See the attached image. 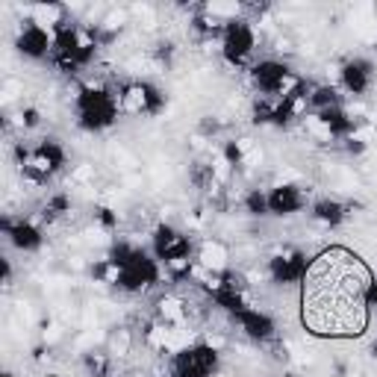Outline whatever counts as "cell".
Here are the masks:
<instances>
[{"instance_id": "obj_7", "label": "cell", "mask_w": 377, "mask_h": 377, "mask_svg": "<svg viewBox=\"0 0 377 377\" xmlns=\"http://www.w3.org/2000/svg\"><path fill=\"white\" fill-rule=\"evenodd\" d=\"M239 321L245 324V330L251 333V336H260V339H265V336H271V321L265 319V315H260V313L239 310Z\"/></svg>"}, {"instance_id": "obj_3", "label": "cell", "mask_w": 377, "mask_h": 377, "mask_svg": "<svg viewBox=\"0 0 377 377\" xmlns=\"http://www.w3.org/2000/svg\"><path fill=\"white\" fill-rule=\"evenodd\" d=\"M197 260H201V265L206 271L221 274L227 269V260H230V251H227L221 242H204L201 251H197Z\"/></svg>"}, {"instance_id": "obj_17", "label": "cell", "mask_w": 377, "mask_h": 377, "mask_svg": "<svg viewBox=\"0 0 377 377\" xmlns=\"http://www.w3.org/2000/svg\"><path fill=\"white\" fill-rule=\"evenodd\" d=\"M374 356H377V345H374Z\"/></svg>"}, {"instance_id": "obj_15", "label": "cell", "mask_w": 377, "mask_h": 377, "mask_svg": "<svg viewBox=\"0 0 377 377\" xmlns=\"http://www.w3.org/2000/svg\"><path fill=\"white\" fill-rule=\"evenodd\" d=\"M247 210H251V212H256V215H260V212H265V197H263L260 192H254L251 197H247Z\"/></svg>"}, {"instance_id": "obj_11", "label": "cell", "mask_w": 377, "mask_h": 377, "mask_svg": "<svg viewBox=\"0 0 377 377\" xmlns=\"http://www.w3.org/2000/svg\"><path fill=\"white\" fill-rule=\"evenodd\" d=\"M342 80H345V86H348L354 95H360L363 88H365V65L351 62V65L342 71Z\"/></svg>"}, {"instance_id": "obj_13", "label": "cell", "mask_w": 377, "mask_h": 377, "mask_svg": "<svg viewBox=\"0 0 377 377\" xmlns=\"http://www.w3.org/2000/svg\"><path fill=\"white\" fill-rule=\"evenodd\" d=\"M315 218L324 224H336L342 218V206L336 201H321V204H315Z\"/></svg>"}, {"instance_id": "obj_4", "label": "cell", "mask_w": 377, "mask_h": 377, "mask_svg": "<svg viewBox=\"0 0 377 377\" xmlns=\"http://www.w3.org/2000/svg\"><path fill=\"white\" fill-rule=\"evenodd\" d=\"M154 101V95H151V88H145V86H127L124 88V95H121V109L127 115H142L147 106H151Z\"/></svg>"}, {"instance_id": "obj_10", "label": "cell", "mask_w": 377, "mask_h": 377, "mask_svg": "<svg viewBox=\"0 0 377 377\" xmlns=\"http://www.w3.org/2000/svg\"><path fill=\"white\" fill-rule=\"evenodd\" d=\"M160 313H162L165 324H183L186 321V304L180 301V297H162Z\"/></svg>"}, {"instance_id": "obj_1", "label": "cell", "mask_w": 377, "mask_h": 377, "mask_svg": "<svg viewBox=\"0 0 377 377\" xmlns=\"http://www.w3.org/2000/svg\"><path fill=\"white\" fill-rule=\"evenodd\" d=\"M374 274L360 254L345 245L319 251L301 277V324L319 339H360L372 321Z\"/></svg>"}, {"instance_id": "obj_2", "label": "cell", "mask_w": 377, "mask_h": 377, "mask_svg": "<svg viewBox=\"0 0 377 377\" xmlns=\"http://www.w3.org/2000/svg\"><path fill=\"white\" fill-rule=\"evenodd\" d=\"M215 365V351L210 348H192V351H180L174 363L177 377H206Z\"/></svg>"}, {"instance_id": "obj_18", "label": "cell", "mask_w": 377, "mask_h": 377, "mask_svg": "<svg viewBox=\"0 0 377 377\" xmlns=\"http://www.w3.org/2000/svg\"><path fill=\"white\" fill-rule=\"evenodd\" d=\"M47 377H56V374H47Z\"/></svg>"}, {"instance_id": "obj_12", "label": "cell", "mask_w": 377, "mask_h": 377, "mask_svg": "<svg viewBox=\"0 0 377 377\" xmlns=\"http://www.w3.org/2000/svg\"><path fill=\"white\" fill-rule=\"evenodd\" d=\"M12 239H15L18 247H36L38 242H42V239H38V230L33 224H18L12 230Z\"/></svg>"}, {"instance_id": "obj_8", "label": "cell", "mask_w": 377, "mask_h": 377, "mask_svg": "<svg viewBox=\"0 0 377 377\" xmlns=\"http://www.w3.org/2000/svg\"><path fill=\"white\" fill-rule=\"evenodd\" d=\"M33 18H36V27L45 29V33H51L56 24H62V9L59 6H33Z\"/></svg>"}, {"instance_id": "obj_9", "label": "cell", "mask_w": 377, "mask_h": 377, "mask_svg": "<svg viewBox=\"0 0 377 377\" xmlns=\"http://www.w3.org/2000/svg\"><path fill=\"white\" fill-rule=\"evenodd\" d=\"M47 42H51V33H45V29L33 27V29H27V33L21 36V51L38 56V53H42L45 47H47Z\"/></svg>"}, {"instance_id": "obj_14", "label": "cell", "mask_w": 377, "mask_h": 377, "mask_svg": "<svg viewBox=\"0 0 377 377\" xmlns=\"http://www.w3.org/2000/svg\"><path fill=\"white\" fill-rule=\"evenodd\" d=\"M130 333H127V330H118V336H112V354L115 356H127V354H130Z\"/></svg>"}, {"instance_id": "obj_6", "label": "cell", "mask_w": 377, "mask_h": 377, "mask_svg": "<svg viewBox=\"0 0 377 377\" xmlns=\"http://www.w3.org/2000/svg\"><path fill=\"white\" fill-rule=\"evenodd\" d=\"M269 206L274 212H295L301 206V195H297L295 186H277L269 197Z\"/></svg>"}, {"instance_id": "obj_16", "label": "cell", "mask_w": 377, "mask_h": 377, "mask_svg": "<svg viewBox=\"0 0 377 377\" xmlns=\"http://www.w3.org/2000/svg\"><path fill=\"white\" fill-rule=\"evenodd\" d=\"M88 177H92V165H80V168L74 171V183H86Z\"/></svg>"}, {"instance_id": "obj_5", "label": "cell", "mask_w": 377, "mask_h": 377, "mask_svg": "<svg viewBox=\"0 0 377 377\" xmlns=\"http://www.w3.org/2000/svg\"><path fill=\"white\" fill-rule=\"evenodd\" d=\"M224 47H227V56H230V59H242L254 47L251 29H247V27H233L230 36L224 38Z\"/></svg>"}]
</instances>
